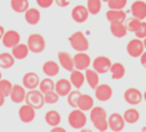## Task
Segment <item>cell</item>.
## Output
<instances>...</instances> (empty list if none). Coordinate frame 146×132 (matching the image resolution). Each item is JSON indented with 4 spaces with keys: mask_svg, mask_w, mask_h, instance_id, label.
<instances>
[{
    "mask_svg": "<svg viewBox=\"0 0 146 132\" xmlns=\"http://www.w3.org/2000/svg\"><path fill=\"white\" fill-rule=\"evenodd\" d=\"M89 119L97 131L106 132L109 129V115L102 106H94L89 111Z\"/></svg>",
    "mask_w": 146,
    "mask_h": 132,
    "instance_id": "cell-1",
    "label": "cell"
},
{
    "mask_svg": "<svg viewBox=\"0 0 146 132\" xmlns=\"http://www.w3.org/2000/svg\"><path fill=\"white\" fill-rule=\"evenodd\" d=\"M69 43L76 52H87L89 49V41L83 31H75L69 36Z\"/></svg>",
    "mask_w": 146,
    "mask_h": 132,
    "instance_id": "cell-2",
    "label": "cell"
},
{
    "mask_svg": "<svg viewBox=\"0 0 146 132\" xmlns=\"http://www.w3.org/2000/svg\"><path fill=\"white\" fill-rule=\"evenodd\" d=\"M87 115L84 114V111L80 109H72L69 113V117H67V123L71 128L78 129L80 131L82 128H84L87 124Z\"/></svg>",
    "mask_w": 146,
    "mask_h": 132,
    "instance_id": "cell-3",
    "label": "cell"
},
{
    "mask_svg": "<svg viewBox=\"0 0 146 132\" xmlns=\"http://www.w3.org/2000/svg\"><path fill=\"white\" fill-rule=\"evenodd\" d=\"M27 47L29 49H30L31 53H35V55H38V53H41L45 49V45H47V43H45V39L43 35H40V34H31V35H29L27 38Z\"/></svg>",
    "mask_w": 146,
    "mask_h": 132,
    "instance_id": "cell-4",
    "label": "cell"
},
{
    "mask_svg": "<svg viewBox=\"0 0 146 132\" xmlns=\"http://www.w3.org/2000/svg\"><path fill=\"white\" fill-rule=\"evenodd\" d=\"M26 104L33 106L34 109H41L45 105V100H44V93L40 89H31L27 92L26 95Z\"/></svg>",
    "mask_w": 146,
    "mask_h": 132,
    "instance_id": "cell-5",
    "label": "cell"
},
{
    "mask_svg": "<svg viewBox=\"0 0 146 132\" xmlns=\"http://www.w3.org/2000/svg\"><path fill=\"white\" fill-rule=\"evenodd\" d=\"M124 101L127 102L128 105L131 106H136V105H140L143 100V93L138 89V88H127L125 91H124Z\"/></svg>",
    "mask_w": 146,
    "mask_h": 132,
    "instance_id": "cell-6",
    "label": "cell"
},
{
    "mask_svg": "<svg viewBox=\"0 0 146 132\" xmlns=\"http://www.w3.org/2000/svg\"><path fill=\"white\" fill-rule=\"evenodd\" d=\"M111 60L106 56H97L96 58L92 62V69L94 71H97L98 74H106V73H110L111 69Z\"/></svg>",
    "mask_w": 146,
    "mask_h": 132,
    "instance_id": "cell-7",
    "label": "cell"
},
{
    "mask_svg": "<svg viewBox=\"0 0 146 132\" xmlns=\"http://www.w3.org/2000/svg\"><path fill=\"white\" fill-rule=\"evenodd\" d=\"M127 53L133 58H140L141 55L145 52V47H143V40L141 39L136 38V39H132V40L128 41L127 44Z\"/></svg>",
    "mask_w": 146,
    "mask_h": 132,
    "instance_id": "cell-8",
    "label": "cell"
},
{
    "mask_svg": "<svg viewBox=\"0 0 146 132\" xmlns=\"http://www.w3.org/2000/svg\"><path fill=\"white\" fill-rule=\"evenodd\" d=\"M92 65V60L86 52H78L74 56V66L75 70H80V71H86L89 69V66Z\"/></svg>",
    "mask_w": 146,
    "mask_h": 132,
    "instance_id": "cell-9",
    "label": "cell"
},
{
    "mask_svg": "<svg viewBox=\"0 0 146 132\" xmlns=\"http://www.w3.org/2000/svg\"><path fill=\"white\" fill-rule=\"evenodd\" d=\"M1 43L5 48H14L16 45H18L21 43V35H19L18 31L16 30H8L5 31L3 39H1Z\"/></svg>",
    "mask_w": 146,
    "mask_h": 132,
    "instance_id": "cell-10",
    "label": "cell"
},
{
    "mask_svg": "<svg viewBox=\"0 0 146 132\" xmlns=\"http://www.w3.org/2000/svg\"><path fill=\"white\" fill-rule=\"evenodd\" d=\"M57 57H58V63H60V66H62L64 70H66V71H69V73L75 70L74 56H71L69 52H66V51H60V52L57 53Z\"/></svg>",
    "mask_w": 146,
    "mask_h": 132,
    "instance_id": "cell-11",
    "label": "cell"
},
{
    "mask_svg": "<svg viewBox=\"0 0 146 132\" xmlns=\"http://www.w3.org/2000/svg\"><path fill=\"white\" fill-rule=\"evenodd\" d=\"M36 117V109H34L33 106L25 104L18 109V118L22 123H31L34 122Z\"/></svg>",
    "mask_w": 146,
    "mask_h": 132,
    "instance_id": "cell-12",
    "label": "cell"
},
{
    "mask_svg": "<svg viewBox=\"0 0 146 132\" xmlns=\"http://www.w3.org/2000/svg\"><path fill=\"white\" fill-rule=\"evenodd\" d=\"M125 127V121L119 113H113L109 115V129L113 132H121Z\"/></svg>",
    "mask_w": 146,
    "mask_h": 132,
    "instance_id": "cell-13",
    "label": "cell"
},
{
    "mask_svg": "<svg viewBox=\"0 0 146 132\" xmlns=\"http://www.w3.org/2000/svg\"><path fill=\"white\" fill-rule=\"evenodd\" d=\"M39 84H40V78H39V75L36 74V73L29 71L23 75L22 85L26 89H29V91H31V89H38Z\"/></svg>",
    "mask_w": 146,
    "mask_h": 132,
    "instance_id": "cell-14",
    "label": "cell"
},
{
    "mask_svg": "<svg viewBox=\"0 0 146 132\" xmlns=\"http://www.w3.org/2000/svg\"><path fill=\"white\" fill-rule=\"evenodd\" d=\"M94 97L101 102H106L113 97V88L109 84H100L94 89Z\"/></svg>",
    "mask_w": 146,
    "mask_h": 132,
    "instance_id": "cell-15",
    "label": "cell"
},
{
    "mask_svg": "<svg viewBox=\"0 0 146 132\" xmlns=\"http://www.w3.org/2000/svg\"><path fill=\"white\" fill-rule=\"evenodd\" d=\"M131 13H132V17L143 21L146 18V1H142V0L133 1V4L131 5Z\"/></svg>",
    "mask_w": 146,
    "mask_h": 132,
    "instance_id": "cell-16",
    "label": "cell"
},
{
    "mask_svg": "<svg viewBox=\"0 0 146 132\" xmlns=\"http://www.w3.org/2000/svg\"><path fill=\"white\" fill-rule=\"evenodd\" d=\"M26 88L21 84H13V88H12L11 92V100L13 104H22L23 101L26 100Z\"/></svg>",
    "mask_w": 146,
    "mask_h": 132,
    "instance_id": "cell-17",
    "label": "cell"
},
{
    "mask_svg": "<svg viewBox=\"0 0 146 132\" xmlns=\"http://www.w3.org/2000/svg\"><path fill=\"white\" fill-rule=\"evenodd\" d=\"M89 17V12L87 9V7L84 5H76L72 8L71 11V18L74 19L76 23H83L86 22Z\"/></svg>",
    "mask_w": 146,
    "mask_h": 132,
    "instance_id": "cell-18",
    "label": "cell"
},
{
    "mask_svg": "<svg viewBox=\"0 0 146 132\" xmlns=\"http://www.w3.org/2000/svg\"><path fill=\"white\" fill-rule=\"evenodd\" d=\"M54 91L60 95V97H67L70 92L72 91V84H71V82H70V79H65V78L58 79L57 82H56Z\"/></svg>",
    "mask_w": 146,
    "mask_h": 132,
    "instance_id": "cell-19",
    "label": "cell"
},
{
    "mask_svg": "<svg viewBox=\"0 0 146 132\" xmlns=\"http://www.w3.org/2000/svg\"><path fill=\"white\" fill-rule=\"evenodd\" d=\"M60 63L56 62L53 60H48L43 63V73L47 78H53V77H57L60 74Z\"/></svg>",
    "mask_w": 146,
    "mask_h": 132,
    "instance_id": "cell-20",
    "label": "cell"
},
{
    "mask_svg": "<svg viewBox=\"0 0 146 132\" xmlns=\"http://www.w3.org/2000/svg\"><path fill=\"white\" fill-rule=\"evenodd\" d=\"M110 33L114 38L121 39L127 35L128 30L124 25V22H113V23H110Z\"/></svg>",
    "mask_w": 146,
    "mask_h": 132,
    "instance_id": "cell-21",
    "label": "cell"
},
{
    "mask_svg": "<svg viewBox=\"0 0 146 132\" xmlns=\"http://www.w3.org/2000/svg\"><path fill=\"white\" fill-rule=\"evenodd\" d=\"M94 107V100L91 95L84 93L80 96L79 102H78V109L83 110V111H91Z\"/></svg>",
    "mask_w": 146,
    "mask_h": 132,
    "instance_id": "cell-22",
    "label": "cell"
},
{
    "mask_svg": "<svg viewBox=\"0 0 146 132\" xmlns=\"http://www.w3.org/2000/svg\"><path fill=\"white\" fill-rule=\"evenodd\" d=\"M70 82H71L72 87H75L76 89H80L86 82V74L80 70H72L70 73Z\"/></svg>",
    "mask_w": 146,
    "mask_h": 132,
    "instance_id": "cell-23",
    "label": "cell"
},
{
    "mask_svg": "<svg viewBox=\"0 0 146 132\" xmlns=\"http://www.w3.org/2000/svg\"><path fill=\"white\" fill-rule=\"evenodd\" d=\"M86 74V82L88 83V85L92 88V89H96L97 87L100 85V74L97 71H94L93 69H87L84 71Z\"/></svg>",
    "mask_w": 146,
    "mask_h": 132,
    "instance_id": "cell-24",
    "label": "cell"
},
{
    "mask_svg": "<svg viewBox=\"0 0 146 132\" xmlns=\"http://www.w3.org/2000/svg\"><path fill=\"white\" fill-rule=\"evenodd\" d=\"M44 121L52 128L53 127H57L61 123V114L58 113L57 110H48L44 115Z\"/></svg>",
    "mask_w": 146,
    "mask_h": 132,
    "instance_id": "cell-25",
    "label": "cell"
},
{
    "mask_svg": "<svg viewBox=\"0 0 146 132\" xmlns=\"http://www.w3.org/2000/svg\"><path fill=\"white\" fill-rule=\"evenodd\" d=\"M106 19L110 23L113 22H124L127 19V14L124 11H116V9H109L106 12Z\"/></svg>",
    "mask_w": 146,
    "mask_h": 132,
    "instance_id": "cell-26",
    "label": "cell"
},
{
    "mask_svg": "<svg viewBox=\"0 0 146 132\" xmlns=\"http://www.w3.org/2000/svg\"><path fill=\"white\" fill-rule=\"evenodd\" d=\"M40 11L38 8H29L25 13V21L29 25L35 26L40 22Z\"/></svg>",
    "mask_w": 146,
    "mask_h": 132,
    "instance_id": "cell-27",
    "label": "cell"
},
{
    "mask_svg": "<svg viewBox=\"0 0 146 132\" xmlns=\"http://www.w3.org/2000/svg\"><path fill=\"white\" fill-rule=\"evenodd\" d=\"M12 55H13V57L16 58V60H25L26 57L29 56V53H30V49H29L27 44H22L19 43L18 45H16L14 48H12Z\"/></svg>",
    "mask_w": 146,
    "mask_h": 132,
    "instance_id": "cell-28",
    "label": "cell"
},
{
    "mask_svg": "<svg viewBox=\"0 0 146 132\" xmlns=\"http://www.w3.org/2000/svg\"><path fill=\"white\" fill-rule=\"evenodd\" d=\"M110 74H111V79L113 80H120L125 75V67H124V65L121 62H114L111 65Z\"/></svg>",
    "mask_w": 146,
    "mask_h": 132,
    "instance_id": "cell-29",
    "label": "cell"
},
{
    "mask_svg": "<svg viewBox=\"0 0 146 132\" xmlns=\"http://www.w3.org/2000/svg\"><path fill=\"white\" fill-rule=\"evenodd\" d=\"M14 62H16V58L13 57V55L9 52H3L0 53V67L1 69H11L14 66Z\"/></svg>",
    "mask_w": 146,
    "mask_h": 132,
    "instance_id": "cell-30",
    "label": "cell"
},
{
    "mask_svg": "<svg viewBox=\"0 0 146 132\" xmlns=\"http://www.w3.org/2000/svg\"><path fill=\"white\" fill-rule=\"evenodd\" d=\"M123 118H124V121H125V123L135 124L140 121V111H138L137 109H135V107H129V109H127L124 111Z\"/></svg>",
    "mask_w": 146,
    "mask_h": 132,
    "instance_id": "cell-31",
    "label": "cell"
},
{
    "mask_svg": "<svg viewBox=\"0 0 146 132\" xmlns=\"http://www.w3.org/2000/svg\"><path fill=\"white\" fill-rule=\"evenodd\" d=\"M39 89H40L44 95L49 93V92H53L56 89V82H53L52 78H44V79L40 80Z\"/></svg>",
    "mask_w": 146,
    "mask_h": 132,
    "instance_id": "cell-32",
    "label": "cell"
},
{
    "mask_svg": "<svg viewBox=\"0 0 146 132\" xmlns=\"http://www.w3.org/2000/svg\"><path fill=\"white\" fill-rule=\"evenodd\" d=\"M11 7L16 13H26L29 7V0H11Z\"/></svg>",
    "mask_w": 146,
    "mask_h": 132,
    "instance_id": "cell-33",
    "label": "cell"
},
{
    "mask_svg": "<svg viewBox=\"0 0 146 132\" xmlns=\"http://www.w3.org/2000/svg\"><path fill=\"white\" fill-rule=\"evenodd\" d=\"M141 22L140 19L135 18V17H131V18H127L125 21H124V25H125V27H127V30L129 31V33H137V30L140 29L141 26Z\"/></svg>",
    "mask_w": 146,
    "mask_h": 132,
    "instance_id": "cell-34",
    "label": "cell"
},
{
    "mask_svg": "<svg viewBox=\"0 0 146 132\" xmlns=\"http://www.w3.org/2000/svg\"><path fill=\"white\" fill-rule=\"evenodd\" d=\"M101 3V0H87V9H88L89 14H93V16L98 14L102 7Z\"/></svg>",
    "mask_w": 146,
    "mask_h": 132,
    "instance_id": "cell-35",
    "label": "cell"
},
{
    "mask_svg": "<svg viewBox=\"0 0 146 132\" xmlns=\"http://www.w3.org/2000/svg\"><path fill=\"white\" fill-rule=\"evenodd\" d=\"M13 84L11 83V80L8 79H1L0 80V93L3 95L4 97H9L12 92Z\"/></svg>",
    "mask_w": 146,
    "mask_h": 132,
    "instance_id": "cell-36",
    "label": "cell"
},
{
    "mask_svg": "<svg viewBox=\"0 0 146 132\" xmlns=\"http://www.w3.org/2000/svg\"><path fill=\"white\" fill-rule=\"evenodd\" d=\"M80 96H82V93H80L79 89L71 91L69 93V96H67V104L71 107H74V109H78V102H79Z\"/></svg>",
    "mask_w": 146,
    "mask_h": 132,
    "instance_id": "cell-37",
    "label": "cell"
},
{
    "mask_svg": "<svg viewBox=\"0 0 146 132\" xmlns=\"http://www.w3.org/2000/svg\"><path fill=\"white\" fill-rule=\"evenodd\" d=\"M128 0H109V9H116V11H123L124 7L127 5Z\"/></svg>",
    "mask_w": 146,
    "mask_h": 132,
    "instance_id": "cell-38",
    "label": "cell"
},
{
    "mask_svg": "<svg viewBox=\"0 0 146 132\" xmlns=\"http://www.w3.org/2000/svg\"><path fill=\"white\" fill-rule=\"evenodd\" d=\"M44 100H45V104L54 105V104H57L58 100H60V95H58L56 91L49 92V93H45L44 95Z\"/></svg>",
    "mask_w": 146,
    "mask_h": 132,
    "instance_id": "cell-39",
    "label": "cell"
},
{
    "mask_svg": "<svg viewBox=\"0 0 146 132\" xmlns=\"http://www.w3.org/2000/svg\"><path fill=\"white\" fill-rule=\"evenodd\" d=\"M135 35H136V38L141 39V40H143V39L146 38V22H145V21L141 22L140 29L137 30V33H136Z\"/></svg>",
    "mask_w": 146,
    "mask_h": 132,
    "instance_id": "cell-40",
    "label": "cell"
},
{
    "mask_svg": "<svg viewBox=\"0 0 146 132\" xmlns=\"http://www.w3.org/2000/svg\"><path fill=\"white\" fill-rule=\"evenodd\" d=\"M53 3H54V0H36L38 7H40V8H43V9H47V8H49V7H52Z\"/></svg>",
    "mask_w": 146,
    "mask_h": 132,
    "instance_id": "cell-41",
    "label": "cell"
},
{
    "mask_svg": "<svg viewBox=\"0 0 146 132\" xmlns=\"http://www.w3.org/2000/svg\"><path fill=\"white\" fill-rule=\"evenodd\" d=\"M54 3L57 4L58 7H61V8H66V7L71 3V0H54Z\"/></svg>",
    "mask_w": 146,
    "mask_h": 132,
    "instance_id": "cell-42",
    "label": "cell"
},
{
    "mask_svg": "<svg viewBox=\"0 0 146 132\" xmlns=\"http://www.w3.org/2000/svg\"><path fill=\"white\" fill-rule=\"evenodd\" d=\"M140 62H141V65H142L143 67L146 69V51L142 53V55H141V57H140Z\"/></svg>",
    "mask_w": 146,
    "mask_h": 132,
    "instance_id": "cell-43",
    "label": "cell"
},
{
    "mask_svg": "<svg viewBox=\"0 0 146 132\" xmlns=\"http://www.w3.org/2000/svg\"><path fill=\"white\" fill-rule=\"evenodd\" d=\"M49 132H67L66 129L64 128V127H61V126H57V127H53L52 129H50Z\"/></svg>",
    "mask_w": 146,
    "mask_h": 132,
    "instance_id": "cell-44",
    "label": "cell"
},
{
    "mask_svg": "<svg viewBox=\"0 0 146 132\" xmlns=\"http://www.w3.org/2000/svg\"><path fill=\"white\" fill-rule=\"evenodd\" d=\"M4 34H5V29H4L3 26H0V40H1V39H3Z\"/></svg>",
    "mask_w": 146,
    "mask_h": 132,
    "instance_id": "cell-45",
    "label": "cell"
},
{
    "mask_svg": "<svg viewBox=\"0 0 146 132\" xmlns=\"http://www.w3.org/2000/svg\"><path fill=\"white\" fill-rule=\"evenodd\" d=\"M4 102H5V97H4L3 95L0 93V107H1V106L4 105Z\"/></svg>",
    "mask_w": 146,
    "mask_h": 132,
    "instance_id": "cell-46",
    "label": "cell"
},
{
    "mask_svg": "<svg viewBox=\"0 0 146 132\" xmlns=\"http://www.w3.org/2000/svg\"><path fill=\"white\" fill-rule=\"evenodd\" d=\"M79 132H93V131H92V129H89V128H82Z\"/></svg>",
    "mask_w": 146,
    "mask_h": 132,
    "instance_id": "cell-47",
    "label": "cell"
},
{
    "mask_svg": "<svg viewBox=\"0 0 146 132\" xmlns=\"http://www.w3.org/2000/svg\"><path fill=\"white\" fill-rule=\"evenodd\" d=\"M141 132H146V126H143L142 128H141Z\"/></svg>",
    "mask_w": 146,
    "mask_h": 132,
    "instance_id": "cell-48",
    "label": "cell"
},
{
    "mask_svg": "<svg viewBox=\"0 0 146 132\" xmlns=\"http://www.w3.org/2000/svg\"><path fill=\"white\" fill-rule=\"evenodd\" d=\"M143 47H145V51H146V38L143 39Z\"/></svg>",
    "mask_w": 146,
    "mask_h": 132,
    "instance_id": "cell-49",
    "label": "cell"
},
{
    "mask_svg": "<svg viewBox=\"0 0 146 132\" xmlns=\"http://www.w3.org/2000/svg\"><path fill=\"white\" fill-rule=\"evenodd\" d=\"M143 100H145V101H146V91L143 92Z\"/></svg>",
    "mask_w": 146,
    "mask_h": 132,
    "instance_id": "cell-50",
    "label": "cell"
},
{
    "mask_svg": "<svg viewBox=\"0 0 146 132\" xmlns=\"http://www.w3.org/2000/svg\"><path fill=\"white\" fill-rule=\"evenodd\" d=\"M3 79V75H1V71H0V80Z\"/></svg>",
    "mask_w": 146,
    "mask_h": 132,
    "instance_id": "cell-51",
    "label": "cell"
},
{
    "mask_svg": "<svg viewBox=\"0 0 146 132\" xmlns=\"http://www.w3.org/2000/svg\"><path fill=\"white\" fill-rule=\"evenodd\" d=\"M101 1H104V3H109V0H101Z\"/></svg>",
    "mask_w": 146,
    "mask_h": 132,
    "instance_id": "cell-52",
    "label": "cell"
}]
</instances>
